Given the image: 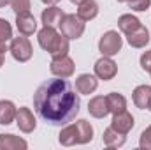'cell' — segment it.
Wrapping results in <instances>:
<instances>
[{
  "label": "cell",
  "mask_w": 151,
  "mask_h": 150,
  "mask_svg": "<svg viewBox=\"0 0 151 150\" xmlns=\"http://www.w3.org/2000/svg\"><path fill=\"white\" fill-rule=\"evenodd\" d=\"M34 108L46 124L62 127L77 117L81 99L67 78L55 76L53 79H46L39 85L34 94Z\"/></svg>",
  "instance_id": "obj_1"
},
{
  "label": "cell",
  "mask_w": 151,
  "mask_h": 150,
  "mask_svg": "<svg viewBox=\"0 0 151 150\" xmlns=\"http://www.w3.org/2000/svg\"><path fill=\"white\" fill-rule=\"evenodd\" d=\"M39 46L47 51L51 57H63L69 55V39L65 36H62L55 27H42L37 34Z\"/></svg>",
  "instance_id": "obj_2"
},
{
  "label": "cell",
  "mask_w": 151,
  "mask_h": 150,
  "mask_svg": "<svg viewBox=\"0 0 151 150\" xmlns=\"http://www.w3.org/2000/svg\"><path fill=\"white\" fill-rule=\"evenodd\" d=\"M84 21L77 16V14H63L58 28H60V34L65 36L69 39H79L83 34H84Z\"/></svg>",
  "instance_id": "obj_3"
},
{
  "label": "cell",
  "mask_w": 151,
  "mask_h": 150,
  "mask_svg": "<svg viewBox=\"0 0 151 150\" xmlns=\"http://www.w3.org/2000/svg\"><path fill=\"white\" fill-rule=\"evenodd\" d=\"M9 51H11L12 58L18 60V62H28V60L32 58V55H34L32 42L28 41L27 36H18V37L11 39Z\"/></svg>",
  "instance_id": "obj_4"
},
{
  "label": "cell",
  "mask_w": 151,
  "mask_h": 150,
  "mask_svg": "<svg viewBox=\"0 0 151 150\" xmlns=\"http://www.w3.org/2000/svg\"><path fill=\"white\" fill-rule=\"evenodd\" d=\"M121 46H123V37L116 30L106 32L100 37V41H99V51L104 57H114V55H118L121 51Z\"/></svg>",
  "instance_id": "obj_5"
},
{
  "label": "cell",
  "mask_w": 151,
  "mask_h": 150,
  "mask_svg": "<svg viewBox=\"0 0 151 150\" xmlns=\"http://www.w3.org/2000/svg\"><path fill=\"white\" fill-rule=\"evenodd\" d=\"M49 71H51L53 76H58V78H70L76 71L74 60L69 55L53 57L51 58V64H49Z\"/></svg>",
  "instance_id": "obj_6"
},
{
  "label": "cell",
  "mask_w": 151,
  "mask_h": 150,
  "mask_svg": "<svg viewBox=\"0 0 151 150\" xmlns=\"http://www.w3.org/2000/svg\"><path fill=\"white\" fill-rule=\"evenodd\" d=\"M93 71H95V76L99 79L109 81V79H113L114 76L118 74V66H116V62H114L111 57H104L102 55V58H99L95 62Z\"/></svg>",
  "instance_id": "obj_7"
},
{
  "label": "cell",
  "mask_w": 151,
  "mask_h": 150,
  "mask_svg": "<svg viewBox=\"0 0 151 150\" xmlns=\"http://www.w3.org/2000/svg\"><path fill=\"white\" fill-rule=\"evenodd\" d=\"M14 122H16L18 129H19L21 133H25V134L34 133L35 127H37V120H35L34 113H32L30 108H27V106L18 108V111H16V120H14Z\"/></svg>",
  "instance_id": "obj_8"
},
{
  "label": "cell",
  "mask_w": 151,
  "mask_h": 150,
  "mask_svg": "<svg viewBox=\"0 0 151 150\" xmlns=\"http://www.w3.org/2000/svg\"><path fill=\"white\" fill-rule=\"evenodd\" d=\"M134 124H135L134 117L127 111V110H125V111H119V113H114L113 120H111V127L116 129L118 133L125 134V136L134 129Z\"/></svg>",
  "instance_id": "obj_9"
},
{
  "label": "cell",
  "mask_w": 151,
  "mask_h": 150,
  "mask_svg": "<svg viewBox=\"0 0 151 150\" xmlns=\"http://www.w3.org/2000/svg\"><path fill=\"white\" fill-rule=\"evenodd\" d=\"M97 87H99V79H97L95 74L84 73V74H79L76 78V90H77L79 94H83V95L93 94V92L97 90Z\"/></svg>",
  "instance_id": "obj_10"
},
{
  "label": "cell",
  "mask_w": 151,
  "mask_h": 150,
  "mask_svg": "<svg viewBox=\"0 0 151 150\" xmlns=\"http://www.w3.org/2000/svg\"><path fill=\"white\" fill-rule=\"evenodd\" d=\"M127 42L132 48H146V44L150 42V30L141 23L135 30H132L130 34H127Z\"/></svg>",
  "instance_id": "obj_11"
},
{
  "label": "cell",
  "mask_w": 151,
  "mask_h": 150,
  "mask_svg": "<svg viewBox=\"0 0 151 150\" xmlns=\"http://www.w3.org/2000/svg\"><path fill=\"white\" fill-rule=\"evenodd\" d=\"M16 28L21 36H32L35 30H37V21L35 18L30 14V12H25V14H18L16 16Z\"/></svg>",
  "instance_id": "obj_12"
},
{
  "label": "cell",
  "mask_w": 151,
  "mask_h": 150,
  "mask_svg": "<svg viewBox=\"0 0 151 150\" xmlns=\"http://www.w3.org/2000/svg\"><path fill=\"white\" fill-rule=\"evenodd\" d=\"M88 113L93 118H104L109 115V108H107V101L104 95H95L90 99L88 103Z\"/></svg>",
  "instance_id": "obj_13"
},
{
  "label": "cell",
  "mask_w": 151,
  "mask_h": 150,
  "mask_svg": "<svg viewBox=\"0 0 151 150\" xmlns=\"http://www.w3.org/2000/svg\"><path fill=\"white\" fill-rule=\"evenodd\" d=\"M63 11L56 5H47V9L42 11L40 14V20H42V25L44 27H58L62 18H63Z\"/></svg>",
  "instance_id": "obj_14"
},
{
  "label": "cell",
  "mask_w": 151,
  "mask_h": 150,
  "mask_svg": "<svg viewBox=\"0 0 151 150\" xmlns=\"http://www.w3.org/2000/svg\"><path fill=\"white\" fill-rule=\"evenodd\" d=\"M151 99V87L150 85H139L135 87V90L132 92V101L135 104V108L139 110H146Z\"/></svg>",
  "instance_id": "obj_15"
},
{
  "label": "cell",
  "mask_w": 151,
  "mask_h": 150,
  "mask_svg": "<svg viewBox=\"0 0 151 150\" xmlns=\"http://www.w3.org/2000/svg\"><path fill=\"white\" fill-rule=\"evenodd\" d=\"M27 140L14 134H0V150H27Z\"/></svg>",
  "instance_id": "obj_16"
},
{
  "label": "cell",
  "mask_w": 151,
  "mask_h": 150,
  "mask_svg": "<svg viewBox=\"0 0 151 150\" xmlns=\"http://www.w3.org/2000/svg\"><path fill=\"white\" fill-rule=\"evenodd\" d=\"M99 14V4L95 0H83L81 4H77V16L83 21H91L93 18H97Z\"/></svg>",
  "instance_id": "obj_17"
},
{
  "label": "cell",
  "mask_w": 151,
  "mask_h": 150,
  "mask_svg": "<svg viewBox=\"0 0 151 150\" xmlns=\"http://www.w3.org/2000/svg\"><path fill=\"white\" fill-rule=\"evenodd\" d=\"M58 141H60V145H63V147H74V145H79V136H77L76 124H67V125L60 131Z\"/></svg>",
  "instance_id": "obj_18"
},
{
  "label": "cell",
  "mask_w": 151,
  "mask_h": 150,
  "mask_svg": "<svg viewBox=\"0 0 151 150\" xmlns=\"http://www.w3.org/2000/svg\"><path fill=\"white\" fill-rule=\"evenodd\" d=\"M102 140H104V145H106V147H109V149H119V147H123V145H125L127 136H125V134H121V133H118L116 129H113V127L109 125V127L104 131Z\"/></svg>",
  "instance_id": "obj_19"
},
{
  "label": "cell",
  "mask_w": 151,
  "mask_h": 150,
  "mask_svg": "<svg viewBox=\"0 0 151 150\" xmlns=\"http://www.w3.org/2000/svg\"><path fill=\"white\" fill-rule=\"evenodd\" d=\"M16 111L18 108L14 106L12 101L2 99L0 101V125H9L16 120Z\"/></svg>",
  "instance_id": "obj_20"
},
{
  "label": "cell",
  "mask_w": 151,
  "mask_h": 150,
  "mask_svg": "<svg viewBox=\"0 0 151 150\" xmlns=\"http://www.w3.org/2000/svg\"><path fill=\"white\" fill-rule=\"evenodd\" d=\"M76 129H77V136H79V145H86L93 140V127L88 120L81 118V120H76Z\"/></svg>",
  "instance_id": "obj_21"
},
{
  "label": "cell",
  "mask_w": 151,
  "mask_h": 150,
  "mask_svg": "<svg viewBox=\"0 0 151 150\" xmlns=\"http://www.w3.org/2000/svg\"><path fill=\"white\" fill-rule=\"evenodd\" d=\"M139 25H141V20H139L137 16H134L132 12L121 14V16L118 18V28H119L125 36H127V34H130L132 30H135Z\"/></svg>",
  "instance_id": "obj_22"
},
{
  "label": "cell",
  "mask_w": 151,
  "mask_h": 150,
  "mask_svg": "<svg viewBox=\"0 0 151 150\" xmlns=\"http://www.w3.org/2000/svg\"><path fill=\"white\" fill-rule=\"evenodd\" d=\"M106 101H107V108H109V113H119L127 110V99L118 94V92H111L106 95Z\"/></svg>",
  "instance_id": "obj_23"
},
{
  "label": "cell",
  "mask_w": 151,
  "mask_h": 150,
  "mask_svg": "<svg viewBox=\"0 0 151 150\" xmlns=\"http://www.w3.org/2000/svg\"><path fill=\"white\" fill-rule=\"evenodd\" d=\"M12 39V27L5 18H0V51H7V42Z\"/></svg>",
  "instance_id": "obj_24"
},
{
  "label": "cell",
  "mask_w": 151,
  "mask_h": 150,
  "mask_svg": "<svg viewBox=\"0 0 151 150\" xmlns=\"http://www.w3.org/2000/svg\"><path fill=\"white\" fill-rule=\"evenodd\" d=\"M11 7H12L16 16L30 12V0H11Z\"/></svg>",
  "instance_id": "obj_25"
},
{
  "label": "cell",
  "mask_w": 151,
  "mask_h": 150,
  "mask_svg": "<svg viewBox=\"0 0 151 150\" xmlns=\"http://www.w3.org/2000/svg\"><path fill=\"white\" fill-rule=\"evenodd\" d=\"M139 147H141V149H144V150H151V125H148V127L141 133Z\"/></svg>",
  "instance_id": "obj_26"
},
{
  "label": "cell",
  "mask_w": 151,
  "mask_h": 150,
  "mask_svg": "<svg viewBox=\"0 0 151 150\" xmlns=\"http://www.w3.org/2000/svg\"><path fill=\"white\" fill-rule=\"evenodd\" d=\"M151 0H128V7L135 12H142L146 9H150Z\"/></svg>",
  "instance_id": "obj_27"
},
{
  "label": "cell",
  "mask_w": 151,
  "mask_h": 150,
  "mask_svg": "<svg viewBox=\"0 0 151 150\" xmlns=\"http://www.w3.org/2000/svg\"><path fill=\"white\" fill-rule=\"evenodd\" d=\"M141 67L151 74V50L144 51V53L141 55Z\"/></svg>",
  "instance_id": "obj_28"
},
{
  "label": "cell",
  "mask_w": 151,
  "mask_h": 150,
  "mask_svg": "<svg viewBox=\"0 0 151 150\" xmlns=\"http://www.w3.org/2000/svg\"><path fill=\"white\" fill-rule=\"evenodd\" d=\"M60 0H42V4H46V5H56Z\"/></svg>",
  "instance_id": "obj_29"
},
{
  "label": "cell",
  "mask_w": 151,
  "mask_h": 150,
  "mask_svg": "<svg viewBox=\"0 0 151 150\" xmlns=\"http://www.w3.org/2000/svg\"><path fill=\"white\" fill-rule=\"evenodd\" d=\"M4 60H5V53H4V51H0V67L4 66Z\"/></svg>",
  "instance_id": "obj_30"
},
{
  "label": "cell",
  "mask_w": 151,
  "mask_h": 150,
  "mask_svg": "<svg viewBox=\"0 0 151 150\" xmlns=\"http://www.w3.org/2000/svg\"><path fill=\"white\" fill-rule=\"evenodd\" d=\"M7 4H11V0H0V9H2V7H5Z\"/></svg>",
  "instance_id": "obj_31"
},
{
  "label": "cell",
  "mask_w": 151,
  "mask_h": 150,
  "mask_svg": "<svg viewBox=\"0 0 151 150\" xmlns=\"http://www.w3.org/2000/svg\"><path fill=\"white\" fill-rule=\"evenodd\" d=\"M70 2H72V4H81L83 0H70Z\"/></svg>",
  "instance_id": "obj_32"
},
{
  "label": "cell",
  "mask_w": 151,
  "mask_h": 150,
  "mask_svg": "<svg viewBox=\"0 0 151 150\" xmlns=\"http://www.w3.org/2000/svg\"><path fill=\"white\" fill-rule=\"evenodd\" d=\"M148 110L151 111V99H150V104H148Z\"/></svg>",
  "instance_id": "obj_33"
},
{
  "label": "cell",
  "mask_w": 151,
  "mask_h": 150,
  "mask_svg": "<svg viewBox=\"0 0 151 150\" xmlns=\"http://www.w3.org/2000/svg\"><path fill=\"white\" fill-rule=\"evenodd\" d=\"M118 2H128V0H118Z\"/></svg>",
  "instance_id": "obj_34"
}]
</instances>
